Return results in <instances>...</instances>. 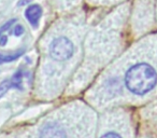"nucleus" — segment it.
<instances>
[{
	"mask_svg": "<svg viewBox=\"0 0 157 138\" xmlns=\"http://www.w3.org/2000/svg\"><path fill=\"white\" fill-rule=\"evenodd\" d=\"M73 43L66 37H58L51 43V56L57 61H66L73 54Z\"/></svg>",
	"mask_w": 157,
	"mask_h": 138,
	"instance_id": "2",
	"label": "nucleus"
},
{
	"mask_svg": "<svg viewBox=\"0 0 157 138\" xmlns=\"http://www.w3.org/2000/svg\"><path fill=\"white\" fill-rule=\"evenodd\" d=\"M42 15V9L39 5H33L28 7L25 11V16L33 27H38L40 18Z\"/></svg>",
	"mask_w": 157,
	"mask_h": 138,
	"instance_id": "4",
	"label": "nucleus"
},
{
	"mask_svg": "<svg viewBox=\"0 0 157 138\" xmlns=\"http://www.w3.org/2000/svg\"><path fill=\"white\" fill-rule=\"evenodd\" d=\"M7 41H8V37L7 36H1V37H0V45H6V43H7Z\"/></svg>",
	"mask_w": 157,
	"mask_h": 138,
	"instance_id": "11",
	"label": "nucleus"
},
{
	"mask_svg": "<svg viewBox=\"0 0 157 138\" xmlns=\"http://www.w3.org/2000/svg\"><path fill=\"white\" fill-rule=\"evenodd\" d=\"M125 85L135 95L148 94L157 86V69L147 61L133 64L125 73Z\"/></svg>",
	"mask_w": 157,
	"mask_h": 138,
	"instance_id": "1",
	"label": "nucleus"
},
{
	"mask_svg": "<svg viewBox=\"0 0 157 138\" xmlns=\"http://www.w3.org/2000/svg\"><path fill=\"white\" fill-rule=\"evenodd\" d=\"M30 1L31 0H20V1H18V6H25L30 2Z\"/></svg>",
	"mask_w": 157,
	"mask_h": 138,
	"instance_id": "12",
	"label": "nucleus"
},
{
	"mask_svg": "<svg viewBox=\"0 0 157 138\" xmlns=\"http://www.w3.org/2000/svg\"><path fill=\"white\" fill-rule=\"evenodd\" d=\"M12 85H11V80H5L0 83V96H2L5 95L6 93L8 92L9 89H11Z\"/></svg>",
	"mask_w": 157,
	"mask_h": 138,
	"instance_id": "7",
	"label": "nucleus"
},
{
	"mask_svg": "<svg viewBox=\"0 0 157 138\" xmlns=\"http://www.w3.org/2000/svg\"><path fill=\"white\" fill-rule=\"evenodd\" d=\"M101 138H122V136L115 132H108L105 135L101 136Z\"/></svg>",
	"mask_w": 157,
	"mask_h": 138,
	"instance_id": "10",
	"label": "nucleus"
},
{
	"mask_svg": "<svg viewBox=\"0 0 157 138\" xmlns=\"http://www.w3.org/2000/svg\"><path fill=\"white\" fill-rule=\"evenodd\" d=\"M23 33H24V27H23L22 25H15V26H14V29H13L14 36L20 37V36L23 35Z\"/></svg>",
	"mask_w": 157,
	"mask_h": 138,
	"instance_id": "9",
	"label": "nucleus"
},
{
	"mask_svg": "<svg viewBox=\"0 0 157 138\" xmlns=\"http://www.w3.org/2000/svg\"><path fill=\"white\" fill-rule=\"evenodd\" d=\"M39 138H67V134L56 123H48L40 131Z\"/></svg>",
	"mask_w": 157,
	"mask_h": 138,
	"instance_id": "3",
	"label": "nucleus"
},
{
	"mask_svg": "<svg viewBox=\"0 0 157 138\" xmlns=\"http://www.w3.org/2000/svg\"><path fill=\"white\" fill-rule=\"evenodd\" d=\"M14 23H16V20H15V18H14V20L8 21V22L6 23V24H3L2 26L0 27V37H1V36H3V35H2V33H5L6 30H8V29L11 28V26L14 24Z\"/></svg>",
	"mask_w": 157,
	"mask_h": 138,
	"instance_id": "8",
	"label": "nucleus"
},
{
	"mask_svg": "<svg viewBox=\"0 0 157 138\" xmlns=\"http://www.w3.org/2000/svg\"><path fill=\"white\" fill-rule=\"evenodd\" d=\"M23 54H24V50H23V49H21V50H18V51H15V52H13V53H9V54H2V53H0V64L16 61V59L22 56Z\"/></svg>",
	"mask_w": 157,
	"mask_h": 138,
	"instance_id": "5",
	"label": "nucleus"
},
{
	"mask_svg": "<svg viewBox=\"0 0 157 138\" xmlns=\"http://www.w3.org/2000/svg\"><path fill=\"white\" fill-rule=\"evenodd\" d=\"M23 71L22 69H18L15 73L13 75L11 79V85L14 89H18V90H23Z\"/></svg>",
	"mask_w": 157,
	"mask_h": 138,
	"instance_id": "6",
	"label": "nucleus"
}]
</instances>
